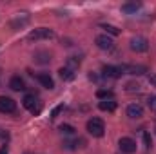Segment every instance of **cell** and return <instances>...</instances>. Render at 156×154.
Wrapping results in <instances>:
<instances>
[{
  "mask_svg": "<svg viewBox=\"0 0 156 154\" xmlns=\"http://www.w3.org/2000/svg\"><path fill=\"white\" fill-rule=\"evenodd\" d=\"M87 131H89V134H93L94 138H102L104 132H105V125H104V121H102L100 118H91V120L87 121Z\"/></svg>",
  "mask_w": 156,
  "mask_h": 154,
  "instance_id": "obj_1",
  "label": "cell"
},
{
  "mask_svg": "<svg viewBox=\"0 0 156 154\" xmlns=\"http://www.w3.org/2000/svg\"><path fill=\"white\" fill-rule=\"evenodd\" d=\"M49 38H55V33H53L51 29H47V27H38V29H35V31H31V33L27 35V40H31V42H37V40H49Z\"/></svg>",
  "mask_w": 156,
  "mask_h": 154,
  "instance_id": "obj_2",
  "label": "cell"
},
{
  "mask_svg": "<svg viewBox=\"0 0 156 154\" xmlns=\"http://www.w3.org/2000/svg\"><path fill=\"white\" fill-rule=\"evenodd\" d=\"M16 109V102L9 96H0V113L4 114H9V113H15Z\"/></svg>",
  "mask_w": 156,
  "mask_h": 154,
  "instance_id": "obj_3",
  "label": "cell"
},
{
  "mask_svg": "<svg viewBox=\"0 0 156 154\" xmlns=\"http://www.w3.org/2000/svg\"><path fill=\"white\" fill-rule=\"evenodd\" d=\"M131 49L134 53H145L149 49V42L144 37H134V38L131 40Z\"/></svg>",
  "mask_w": 156,
  "mask_h": 154,
  "instance_id": "obj_4",
  "label": "cell"
},
{
  "mask_svg": "<svg viewBox=\"0 0 156 154\" xmlns=\"http://www.w3.org/2000/svg\"><path fill=\"white\" fill-rule=\"evenodd\" d=\"M118 145H120V151H122L123 154L136 152V142H134L133 138H120Z\"/></svg>",
  "mask_w": 156,
  "mask_h": 154,
  "instance_id": "obj_5",
  "label": "cell"
},
{
  "mask_svg": "<svg viewBox=\"0 0 156 154\" xmlns=\"http://www.w3.org/2000/svg\"><path fill=\"white\" fill-rule=\"evenodd\" d=\"M122 71L123 73H129V75H136V76H142V75H145L147 73V67L145 65H134V64H125V65H122Z\"/></svg>",
  "mask_w": 156,
  "mask_h": 154,
  "instance_id": "obj_6",
  "label": "cell"
},
{
  "mask_svg": "<svg viewBox=\"0 0 156 154\" xmlns=\"http://www.w3.org/2000/svg\"><path fill=\"white\" fill-rule=\"evenodd\" d=\"M22 105H24L26 109H29L33 114H38L40 113V105H37V98H35L33 94H26L24 100H22Z\"/></svg>",
  "mask_w": 156,
  "mask_h": 154,
  "instance_id": "obj_7",
  "label": "cell"
},
{
  "mask_svg": "<svg viewBox=\"0 0 156 154\" xmlns=\"http://www.w3.org/2000/svg\"><path fill=\"white\" fill-rule=\"evenodd\" d=\"M104 76L107 78H120L122 75H123V71H122V65H118V67H115V65H104Z\"/></svg>",
  "mask_w": 156,
  "mask_h": 154,
  "instance_id": "obj_8",
  "label": "cell"
},
{
  "mask_svg": "<svg viewBox=\"0 0 156 154\" xmlns=\"http://www.w3.org/2000/svg\"><path fill=\"white\" fill-rule=\"evenodd\" d=\"M127 116L133 118V120L142 118V116H144V107H142L140 103H131V105L127 107Z\"/></svg>",
  "mask_w": 156,
  "mask_h": 154,
  "instance_id": "obj_9",
  "label": "cell"
},
{
  "mask_svg": "<svg viewBox=\"0 0 156 154\" xmlns=\"http://www.w3.org/2000/svg\"><path fill=\"white\" fill-rule=\"evenodd\" d=\"M94 42H96V45H98L100 49H104V51H109V49L113 47V40L109 38L107 35H98Z\"/></svg>",
  "mask_w": 156,
  "mask_h": 154,
  "instance_id": "obj_10",
  "label": "cell"
},
{
  "mask_svg": "<svg viewBox=\"0 0 156 154\" xmlns=\"http://www.w3.org/2000/svg\"><path fill=\"white\" fill-rule=\"evenodd\" d=\"M37 80L40 82V85H42V87H45V89H53V87H55L53 78L49 76L47 73H40V75H37Z\"/></svg>",
  "mask_w": 156,
  "mask_h": 154,
  "instance_id": "obj_11",
  "label": "cell"
},
{
  "mask_svg": "<svg viewBox=\"0 0 156 154\" xmlns=\"http://www.w3.org/2000/svg\"><path fill=\"white\" fill-rule=\"evenodd\" d=\"M98 109L105 111V113H113V111H116V102L115 100H102L98 103Z\"/></svg>",
  "mask_w": 156,
  "mask_h": 154,
  "instance_id": "obj_12",
  "label": "cell"
},
{
  "mask_svg": "<svg viewBox=\"0 0 156 154\" xmlns=\"http://www.w3.org/2000/svg\"><path fill=\"white\" fill-rule=\"evenodd\" d=\"M33 58H35L37 64H42L44 65V64H49L51 62V53H47V51H37Z\"/></svg>",
  "mask_w": 156,
  "mask_h": 154,
  "instance_id": "obj_13",
  "label": "cell"
},
{
  "mask_svg": "<svg viewBox=\"0 0 156 154\" xmlns=\"http://www.w3.org/2000/svg\"><path fill=\"white\" fill-rule=\"evenodd\" d=\"M9 87H11L13 91H24V89H26V83H24V80L20 76H13L9 80Z\"/></svg>",
  "mask_w": 156,
  "mask_h": 154,
  "instance_id": "obj_14",
  "label": "cell"
},
{
  "mask_svg": "<svg viewBox=\"0 0 156 154\" xmlns=\"http://www.w3.org/2000/svg\"><path fill=\"white\" fill-rule=\"evenodd\" d=\"M140 7H142V4H140V2H129V4H123V5H122V13L131 15V13H136Z\"/></svg>",
  "mask_w": 156,
  "mask_h": 154,
  "instance_id": "obj_15",
  "label": "cell"
},
{
  "mask_svg": "<svg viewBox=\"0 0 156 154\" xmlns=\"http://www.w3.org/2000/svg\"><path fill=\"white\" fill-rule=\"evenodd\" d=\"M58 73H60V78H62L64 82H71V80H75V71L69 69V67H62Z\"/></svg>",
  "mask_w": 156,
  "mask_h": 154,
  "instance_id": "obj_16",
  "label": "cell"
},
{
  "mask_svg": "<svg viewBox=\"0 0 156 154\" xmlns=\"http://www.w3.org/2000/svg\"><path fill=\"white\" fill-rule=\"evenodd\" d=\"M96 96H98L100 100H113V98H115V93H113L111 89H98V91H96Z\"/></svg>",
  "mask_w": 156,
  "mask_h": 154,
  "instance_id": "obj_17",
  "label": "cell"
},
{
  "mask_svg": "<svg viewBox=\"0 0 156 154\" xmlns=\"http://www.w3.org/2000/svg\"><path fill=\"white\" fill-rule=\"evenodd\" d=\"M75 131H76V129H75L73 125H67V123H62V125H60V132L66 134V136H73Z\"/></svg>",
  "mask_w": 156,
  "mask_h": 154,
  "instance_id": "obj_18",
  "label": "cell"
},
{
  "mask_svg": "<svg viewBox=\"0 0 156 154\" xmlns=\"http://www.w3.org/2000/svg\"><path fill=\"white\" fill-rule=\"evenodd\" d=\"M102 29H105V33H109L111 37H118L120 35V29L115 26H109V24H102Z\"/></svg>",
  "mask_w": 156,
  "mask_h": 154,
  "instance_id": "obj_19",
  "label": "cell"
},
{
  "mask_svg": "<svg viewBox=\"0 0 156 154\" xmlns=\"http://www.w3.org/2000/svg\"><path fill=\"white\" fill-rule=\"evenodd\" d=\"M125 91H129V93L140 91V85H138L136 82H127V83H125Z\"/></svg>",
  "mask_w": 156,
  "mask_h": 154,
  "instance_id": "obj_20",
  "label": "cell"
},
{
  "mask_svg": "<svg viewBox=\"0 0 156 154\" xmlns=\"http://www.w3.org/2000/svg\"><path fill=\"white\" fill-rule=\"evenodd\" d=\"M147 105H149V109H151L153 113H156V94H154V96H149Z\"/></svg>",
  "mask_w": 156,
  "mask_h": 154,
  "instance_id": "obj_21",
  "label": "cell"
},
{
  "mask_svg": "<svg viewBox=\"0 0 156 154\" xmlns=\"http://www.w3.org/2000/svg\"><path fill=\"white\" fill-rule=\"evenodd\" d=\"M144 143H145L147 149L153 147V140H151V134H149V132H144Z\"/></svg>",
  "mask_w": 156,
  "mask_h": 154,
  "instance_id": "obj_22",
  "label": "cell"
},
{
  "mask_svg": "<svg viewBox=\"0 0 156 154\" xmlns=\"http://www.w3.org/2000/svg\"><path fill=\"white\" fill-rule=\"evenodd\" d=\"M62 111H64V105H62V103H60V105H56V107H55V109L51 111V118H56V116L60 114Z\"/></svg>",
  "mask_w": 156,
  "mask_h": 154,
  "instance_id": "obj_23",
  "label": "cell"
},
{
  "mask_svg": "<svg viewBox=\"0 0 156 154\" xmlns=\"http://www.w3.org/2000/svg\"><path fill=\"white\" fill-rule=\"evenodd\" d=\"M67 64H69V69H73V67H78V65H80V60H75V58L71 56V58L67 60ZM73 71H75V69H73Z\"/></svg>",
  "mask_w": 156,
  "mask_h": 154,
  "instance_id": "obj_24",
  "label": "cell"
},
{
  "mask_svg": "<svg viewBox=\"0 0 156 154\" xmlns=\"http://www.w3.org/2000/svg\"><path fill=\"white\" fill-rule=\"evenodd\" d=\"M149 83L156 87V75H151V76H149Z\"/></svg>",
  "mask_w": 156,
  "mask_h": 154,
  "instance_id": "obj_25",
  "label": "cell"
},
{
  "mask_svg": "<svg viewBox=\"0 0 156 154\" xmlns=\"http://www.w3.org/2000/svg\"><path fill=\"white\" fill-rule=\"evenodd\" d=\"M0 154H7V149H5V147H2V149H0Z\"/></svg>",
  "mask_w": 156,
  "mask_h": 154,
  "instance_id": "obj_26",
  "label": "cell"
}]
</instances>
